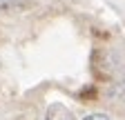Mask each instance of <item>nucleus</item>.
Instances as JSON below:
<instances>
[{
  "mask_svg": "<svg viewBox=\"0 0 125 120\" xmlns=\"http://www.w3.org/2000/svg\"><path fill=\"white\" fill-rule=\"evenodd\" d=\"M45 120H74V118H72L67 107H62V104H52Z\"/></svg>",
  "mask_w": 125,
  "mask_h": 120,
  "instance_id": "f257e3e1",
  "label": "nucleus"
},
{
  "mask_svg": "<svg viewBox=\"0 0 125 120\" xmlns=\"http://www.w3.org/2000/svg\"><path fill=\"white\" fill-rule=\"evenodd\" d=\"M11 0H0V7H5V5H9Z\"/></svg>",
  "mask_w": 125,
  "mask_h": 120,
  "instance_id": "7ed1b4c3",
  "label": "nucleus"
},
{
  "mask_svg": "<svg viewBox=\"0 0 125 120\" xmlns=\"http://www.w3.org/2000/svg\"><path fill=\"white\" fill-rule=\"evenodd\" d=\"M85 120H109L105 113H89V116H85Z\"/></svg>",
  "mask_w": 125,
  "mask_h": 120,
  "instance_id": "f03ea898",
  "label": "nucleus"
}]
</instances>
